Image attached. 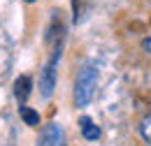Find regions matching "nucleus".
I'll list each match as a JSON object with an SVG mask.
<instances>
[{"mask_svg": "<svg viewBox=\"0 0 151 146\" xmlns=\"http://www.w3.org/2000/svg\"><path fill=\"white\" fill-rule=\"evenodd\" d=\"M95 84H98V72L93 65H84L75 81V104L77 107H86L93 100Z\"/></svg>", "mask_w": 151, "mask_h": 146, "instance_id": "f257e3e1", "label": "nucleus"}, {"mask_svg": "<svg viewBox=\"0 0 151 146\" xmlns=\"http://www.w3.org/2000/svg\"><path fill=\"white\" fill-rule=\"evenodd\" d=\"M58 58H60V51H56V54L49 58V63L44 65L42 77H40V93H42L44 100H49L51 93H54V88H56V65H58Z\"/></svg>", "mask_w": 151, "mask_h": 146, "instance_id": "f03ea898", "label": "nucleus"}, {"mask_svg": "<svg viewBox=\"0 0 151 146\" xmlns=\"http://www.w3.org/2000/svg\"><path fill=\"white\" fill-rule=\"evenodd\" d=\"M35 146H65V130L58 123H49L40 132Z\"/></svg>", "mask_w": 151, "mask_h": 146, "instance_id": "7ed1b4c3", "label": "nucleus"}, {"mask_svg": "<svg viewBox=\"0 0 151 146\" xmlns=\"http://www.w3.org/2000/svg\"><path fill=\"white\" fill-rule=\"evenodd\" d=\"M30 86H33V81H30L28 74H23V77H19V79L14 81V95H17L19 104H26V100H28V95H30Z\"/></svg>", "mask_w": 151, "mask_h": 146, "instance_id": "20e7f679", "label": "nucleus"}, {"mask_svg": "<svg viewBox=\"0 0 151 146\" xmlns=\"http://www.w3.org/2000/svg\"><path fill=\"white\" fill-rule=\"evenodd\" d=\"M79 128H81V135H84V139H88V142H95V139H100V128L95 125L93 121L88 118V116H81L79 118Z\"/></svg>", "mask_w": 151, "mask_h": 146, "instance_id": "39448f33", "label": "nucleus"}, {"mask_svg": "<svg viewBox=\"0 0 151 146\" xmlns=\"http://www.w3.org/2000/svg\"><path fill=\"white\" fill-rule=\"evenodd\" d=\"M19 114H21V118H23V123H26V125H30V128H37V125H40V114L33 109V107L21 104V107H19Z\"/></svg>", "mask_w": 151, "mask_h": 146, "instance_id": "423d86ee", "label": "nucleus"}, {"mask_svg": "<svg viewBox=\"0 0 151 146\" xmlns=\"http://www.w3.org/2000/svg\"><path fill=\"white\" fill-rule=\"evenodd\" d=\"M139 132H142V137L151 144V114L142 118V123H139Z\"/></svg>", "mask_w": 151, "mask_h": 146, "instance_id": "0eeeda50", "label": "nucleus"}, {"mask_svg": "<svg viewBox=\"0 0 151 146\" xmlns=\"http://www.w3.org/2000/svg\"><path fill=\"white\" fill-rule=\"evenodd\" d=\"M142 51L151 56V37H144V39H142Z\"/></svg>", "mask_w": 151, "mask_h": 146, "instance_id": "6e6552de", "label": "nucleus"}, {"mask_svg": "<svg viewBox=\"0 0 151 146\" xmlns=\"http://www.w3.org/2000/svg\"><path fill=\"white\" fill-rule=\"evenodd\" d=\"M26 2H35V0H26Z\"/></svg>", "mask_w": 151, "mask_h": 146, "instance_id": "1a4fd4ad", "label": "nucleus"}]
</instances>
